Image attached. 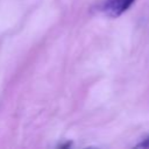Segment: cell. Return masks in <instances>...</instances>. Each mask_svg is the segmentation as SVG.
Masks as SVG:
<instances>
[{"instance_id":"6da1fadb","label":"cell","mask_w":149,"mask_h":149,"mask_svg":"<svg viewBox=\"0 0 149 149\" xmlns=\"http://www.w3.org/2000/svg\"><path fill=\"white\" fill-rule=\"evenodd\" d=\"M135 0H104L97 6V10L108 17H119L127 12Z\"/></svg>"},{"instance_id":"7a4b0ae2","label":"cell","mask_w":149,"mask_h":149,"mask_svg":"<svg viewBox=\"0 0 149 149\" xmlns=\"http://www.w3.org/2000/svg\"><path fill=\"white\" fill-rule=\"evenodd\" d=\"M136 147H137V148H149V137L146 139V140H143V141H142L141 143H139Z\"/></svg>"}]
</instances>
